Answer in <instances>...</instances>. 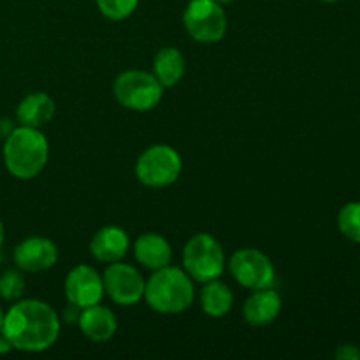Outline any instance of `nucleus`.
<instances>
[{
	"label": "nucleus",
	"instance_id": "f257e3e1",
	"mask_svg": "<svg viewBox=\"0 0 360 360\" xmlns=\"http://www.w3.org/2000/svg\"><path fill=\"white\" fill-rule=\"evenodd\" d=\"M2 334L20 352H44L60 336V319L44 301L25 299L11 306L4 316Z\"/></svg>",
	"mask_w": 360,
	"mask_h": 360
},
{
	"label": "nucleus",
	"instance_id": "f03ea898",
	"mask_svg": "<svg viewBox=\"0 0 360 360\" xmlns=\"http://www.w3.org/2000/svg\"><path fill=\"white\" fill-rule=\"evenodd\" d=\"M143 299L160 315H178L193 304V280L179 267H162L146 281Z\"/></svg>",
	"mask_w": 360,
	"mask_h": 360
},
{
	"label": "nucleus",
	"instance_id": "7ed1b4c3",
	"mask_svg": "<svg viewBox=\"0 0 360 360\" xmlns=\"http://www.w3.org/2000/svg\"><path fill=\"white\" fill-rule=\"evenodd\" d=\"M49 144L39 129L20 125L6 137L4 164L18 179H32L48 164Z\"/></svg>",
	"mask_w": 360,
	"mask_h": 360
},
{
	"label": "nucleus",
	"instance_id": "20e7f679",
	"mask_svg": "<svg viewBox=\"0 0 360 360\" xmlns=\"http://www.w3.org/2000/svg\"><path fill=\"white\" fill-rule=\"evenodd\" d=\"M183 267L193 281L218 280L225 269V253L211 234L192 236L183 250Z\"/></svg>",
	"mask_w": 360,
	"mask_h": 360
},
{
	"label": "nucleus",
	"instance_id": "39448f33",
	"mask_svg": "<svg viewBox=\"0 0 360 360\" xmlns=\"http://www.w3.org/2000/svg\"><path fill=\"white\" fill-rule=\"evenodd\" d=\"M115 97L123 108L130 111H151L160 104L164 86L160 81L146 70H125L115 79Z\"/></svg>",
	"mask_w": 360,
	"mask_h": 360
},
{
	"label": "nucleus",
	"instance_id": "423d86ee",
	"mask_svg": "<svg viewBox=\"0 0 360 360\" xmlns=\"http://www.w3.org/2000/svg\"><path fill=\"white\" fill-rule=\"evenodd\" d=\"M183 162L178 151L167 144H155L137 158L136 174L144 186L165 188L178 181Z\"/></svg>",
	"mask_w": 360,
	"mask_h": 360
},
{
	"label": "nucleus",
	"instance_id": "0eeeda50",
	"mask_svg": "<svg viewBox=\"0 0 360 360\" xmlns=\"http://www.w3.org/2000/svg\"><path fill=\"white\" fill-rule=\"evenodd\" d=\"M183 23L190 37L202 44H214L225 37L227 16L214 0H190L183 13Z\"/></svg>",
	"mask_w": 360,
	"mask_h": 360
},
{
	"label": "nucleus",
	"instance_id": "6e6552de",
	"mask_svg": "<svg viewBox=\"0 0 360 360\" xmlns=\"http://www.w3.org/2000/svg\"><path fill=\"white\" fill-rule=\"evenodd\" d=\"M234 280L248 290L271 288L276 283V269L269 257L255 248H243L229 260Z\"/></svg>",
	"mask_w": 360,
	"mask_h": 360
},
{
	"label": "nucleus",
	"instance_id": "1a4fd4ad",
	"mask_svg": "<svg viewBox=\"0 0 360 360\" xmlns=\"http://www.w3.org/2000/svg\"><path fill=\"white\" fill-rule=\"evenodd\" d=\"M104 292L111 297L112 302L120 306H134L144 297V281L143 274L134 266L125 262L109 264L104 271Z\"/></svg>",
	"mask_w": 360,
	"mask_h": 360
},
{
	"label": "nucleus",
	"instance_id": "9d476101",
	"mask_svg": "<svg viewBox=\"0 0 360 360\" xmlns=\"http://www.w3.org/2000/svg\"><path fill=\"white\" fill-rule=\"evenodd\" d=\"M104 281L91 266H76L65 278V297L74 308L84 309L104 297Z\"/></svg>",
	"mask_w": 360,
	"mask_h": 360
},
{
	"label": "nucleus",
	"instance_id": "9b49d317",
	"mask_svg": "<svg viewBox=\"0 0 360 360\" xmlns=\"http://www.w3.org/2000/svg\"><path fill=\"white\" fill-rule=\"evenodd\" d=\"M13 259L21 273H42L56 264L58 248L51 239L32 236L14 248Z\"/></svg>",
	"mask_w": 360,
	"mask_h": 360
},
{
	"label": "nucleus",
	"instance_id": "f8f14e48",
	"mask_svg": "<svg viewBox=\"0 0 360 360\" xmlns=\"http://www.w3.org/2000/svg\"><path fill=\"white\" fill-rule=\"evenodd\" d=\"M281 311V297L273 287L253 290L243 304V316L250 326L264 327L273 323Z\"/></svg>",
	"mask_w": 360,
	"mask_h": 360
},
{
	"label": "nucleus",
	"instance_id": "ddd939ff",
	"mask_svg": "<svg viewBox=\"0 0 360 360\" xmlns=\"http://www.w3.org/2000/svg\"><path fill=\"white\" fill-rule=\"evenodd\" d=\"M77 326L81 333L95 343H104L109 341L118 330V320L116 315L109 308L98 304L84 308L77 316Z\"/></svg>",
	"mask_w": 360,
	"mask_h": 360
},
{
	"label": "nucleus",
	"instance_id": "4468645a",
	"mask_svg": "<svg viewBox=\"0 0 360 360\" xmlns=\"http://www.w3.org/2000/svg\"><path fill=\"white\" fill-rule=\"evenodd\" d=\"M130 248V239L123 229L108 225L97 231L90 241V252L98 262L112 264L122 260Z\"/></svg>",
	"mask_w": 360,
	"mask_h": 360
},
{
	"label": "nucleus",
	"instance_id": "2eb2a0df",
	"mask_svg": "<svg viewBox=\"0 0 360 360\" xmlns=\"http://www.w3.org/2000/svg\"><path fill=\"white\" fill-rule=\"evenodd\" d=\"M134 255L141 266L150 271H157L171 266L172 248L164 236L146 232L137 238L136 245H134Z\"/></svg>",
	"mask_w": 360,
	"mask_h": 360
},
{
	"label": "nucleus",
	"instance_id": "dca6fc26",
	"mask_svg": "<svg viewBox=\"0 0 360 360\" xmlns=\"http://www.w3.org/2000/svg\"><path fill=\"white\" fill-rule=\"evenodd\" d=\"M53 115H55V101L44 91L27 95L16 109L20 125L32 127V129H41L53 118Z\"/></svg>",
	"mask_w": 360,
	"mask_h": 360
},
{
	"label": "nucleus",
	"instance_id": "f3484780",
	"mask_svg": "<svg viewBox=\"0 0 360 360\" xmlns=\"http://www.w3.org/2000/svg\"><path fill=\"white\" fill-rule=\"evenodd\" d=\"M186 70L185 56L176 48H162L153 60V76L164 88L176 86Z\"/></svg>",
	"mask_w": 360,
	"mask_h": 360
},
{
	"label": "nucleus",
	"instance_id": "a211bd4d",
	"mask_svg": "<svg viewBox=\"0 0 360 360\" xmlns=\"http://www.w3.org/2000/svg\"><path fill=\"white\" fill-rule=\"evenodd\" d=\"M232 304H234V294L227 283L220 281V278L204 283V288L200 290V308L206 315L221 319L231 311Z\"/></svg>",
	"mask_w": 360,
	"mask_h": 360
},
{
	"label": "nucleus",
	"instance_id": "6ab92c4d",
	"mask_svg": "<svg viewBox=\"0 0 360 360\" xmlns=\"http://www.w3.org/2000/svg\"><path fill=\"white\" fill-rule=\"evenodd\" d=\"M338 229L345 238L360 245V200L348 202L338 214Z\"/></svg>",
	"mask_w": 360,
	"mask_h": 360
},
{
	"label": "nucleus",
	"instance_id": "aec40b11",
	"mask_svg": "<svg viewBox=\"0 0 360 360\" xmlns=\"http://www.w3.org/2000/svg\"><path fill=\"white\" fill-rule=\"evenodd\" d=\"M95 2L98 11L112 21L127 20L139 6V0H95Z\"/></svg>",
	"mask_w": 360,
	"mask_h": 360
},
{
	"label": "nucleus",
	"instance_id": "412c9836",
	"mask_svg": "<svg viewBox=\"0 0 360 360\" xmlns=\"http://www.w3.org/2000/svg\"><path fill=\"white\" fill-rule=\"evenodd\" d=\"M25 292V278L20 269H9L0 276V297L4 301H18Z\"/></svg>",
	"mask_w": 360,
	"mask_h": 360
},
{
	"label": "nucleus",
	"instance_id": "4be33fe9",
	"mask_svg": "<svg viewBox=\"0 0 360 360\" xmlns=\"http://www.w3.org/2000/svg\"><path fill=\"white\" fill-rule=\"evenodd\" d=\"M334 357L338 360H360V350L355 345H341Z\"/></svg>",
	"mask_w": 360,
	"mask_h": 360
},
{
	"label": "nucleus",
	"instance_id": "5701e85b",
	"mask_svg": "<svg viewBox=\"0 0 360 360\" xmlns=\"http://www.w3.org/2000/svg\"><path fill=\"white\" fill-rule=\"evenodd\" d=\"M11 350H13V345H11V341L7 340L2 333H0V355L9 354Z\"/></svg>",
	"mask_w": 360,
	"mask_h": 360
},
{
	"label": "nucleus",
	"instance_id": "b1692460",
	"mask_svg": "<svg viewBox=\"0 0 360 360\" xmlns=\"http://www.w3.org/2000/svg\"><path fill=\"white\" fill-rule=\"evenodd\" d=\"M13 125H11L9 120H0V136L7 137L11 132H13Z\"/></svg>",
	"mask_w": 360,
	"mask_h": 360
},
{
	"label": "nucleus",
	"instance_id": "393cba45",
	"mask_svg": "<svg viewBox=\"0 0 360 360\" xmlns=\"http://www.w3.org/2000/svg\"><path fill=\"white\" fill-rule=\"evenodd\" d=\"M4 239H6V229H4L2 220H0V248H2L4 245Z\"/></svg>",
	"mask_w": 360,
	"mask_h": 360
},
{
	"label": "nucleus",
	"instance_id": "a878e982",
	"mask_svg": "<svg viewBox=\"0 0 360 360\" xmlns=\"http://www.w3.org/2000/svg\"><path fill=\"white\" fill-rule=\"evenodd\" d=\"M4 316H6V313H4L2 308H0V333H2V327H4Z\"/></svg>",
	"mask_w": 360,
	"mask_h": 360
},
{
	"label": "nucleus",
	"instance_id": "bb28decb",
	"mask_svg": "<svg viewBox=\"0 0 360 360\" xmlns=\"http://www.w3.org/2000/svg\"><path fill=\"white\" fill-rule=\"evenodd\" d=\"M214 2L220 4V6H225V4H231V2H234V0H214Z\"/></svg>",
	"mask_w": 360,
	"mask_h": 360
},
{
	"label": "nucleus",
	"instance_id": "cd10ccee",
	"mask_svg": "<svg viewBox=\"0 0 360 360\" xmlns=\"http://www.w3.org/2000/svg\"><path fill=\"white\" fill-rule=\"evenodd\" d=\"M320 2H326V4H336V2H341V0H320Z\"/></svg>",
	"mask_w": 360,
	"mask_h": 360
}]
</instances>
